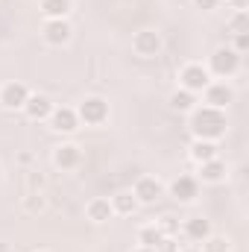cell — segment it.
I'll return each instance as SVG.
<instances>
[{
  "mask_svg": "<svg viewBox=\"0 0 249 252\" xmlns=\"http://www.w3.org/2000/svg\"><path fill=\"white\" fill-rule=\"evenodd\" d=\"M196 106V94H190V91H185V88H176L173 94H170V109L173 112H190Z\"/></svg>",
  "mask_w": 249,
  "mask_h": 252,
  "instance_id": "44dd1931",
  "label": "cell"
},
{
  "mask_svg": "<svg viewBox=\"0 0 249 252\" xmlns=\"http://www.w3.org/2000/svg\"><path fill=\"white\" fill-rule=\"evenodd\" d=\"M76 118H79V124H85V126H103L109 121V100L100 97V94L85 97L76 106Z\"/></svg>",
  "mask_w": 249,
  "mask_h": 252,
  "instance_id": "3957f363",
  "label": "cell"
},
{
  "mask_svg": "<svg viewBox=\"0 0 249 252\" xmlns=\"http://www.w3.org/2000/svg\"><path fill=\"white\" fill-rule=\"evenodd\" d=\"M238 56H244L249 50V32H232V44H229Z\"/></svg>",
  "mask_w": 249,
  "mask_h": 252,
  "instance_id": "d4e9b609",
  "label": "cell"
},
{
  "mask_svg": "<svg viewBox=\"0 0 249 252\" xmlns=\"http://www.w3.org/2000/svg\"><path fill=\"white\" fill-rule=\"evenodd\" d=\"M187 129L193 138H202V141H217L226 135L229 129V118L226 112L220 109H211V106H193L187 112Z\"/></svg>",
  "mask_w": 249,
  "mask_h": 252,
  "instance_id": "6da1fadb",
  "label": "cell"
},
{
  "mask_svg": "<svg viewBox=\"0 0 249 252\" xmlns=\"http://www.w3.org/2000/svg\"><path fill=\"white\" fill-rule=\"evenodd\" d=\"M47 126L53 132H59V135H73L82 124L76 118V109H70V106H53V112L47 118Z\"/></svg>",
  "mask_w": 249,
  "mask_h": 252,
  "instance_id": "30bf717a",
  "label": "cell"
},
{
  "mask_svg": "<svg viewBox=\"0 0 249 252\" xmlns=\"http://www.w3.org/2000/svg\"><path fill=\"white\" fill-rule=\"evenodd\" d=\"M170 196L176 199V202H193L196 196H199V179L196 176H190V173H182V176H176L170 185Z\"/></svg>",
  "mask_w": 249,
  "mask_h": 252,
  "instance_id": "8fae6325",
  "label": "cell"
},
{
  "mask_svg": "<svg viewBox=\"0 0 249 252\" xmlns=\"http://www.w3.org/2000/svg\"><path fill=\"white\" fill-rule=\"evenodd\" d=\"M109 202H112V211L115 214H121V217H132L135 211H138V199L132 196V190H115L112 196H109Z\"/></svg>",
  "mask_w": 249,
  "mask_h": 252,
  "instance_id": "ac0fdd59",
  "label": "cell"
},
{
  "mask_svg": "<svg viewBox=\"0 0 249 252\" xmlns=\"http://www.w3.org/2000/svg\"><path fill=\"white\" fill-rule=\"evenodd\" d=\"M21 112H24L30 121H47L50 112H53V100H50L47 94H30Z\"/></svg>",
  "mask_w": 249,
  "mask_h": 252,
  "instance_id": "9a60e30c",
  "label": "cell"
},
{
  "mask_svg": "<svg viewBox=\"0 0 249 252\" xmlns=\"http://www.w3.org/2000/svg\"><path fill=\"white\" fill-rule=\"evenodd\" d=\"M179 252H199V247H193V244H190V250H179Z\"/></svg>",
  "mask_w": 249,
  "mask_h": 252,
  "instance_id": "d6a6232c",
  "label": "cell"
},
{
  "mask_svg": "<svg viewBox=\"0 0 249 252\" xmlns=\"http://www.w3.org/2000/svg\"><path fill=\"white\" fill-rule=\"evenodd\" d=\"M0 252H12V247H9L6 241H0Z\"/></svg>",
  "mask_w": 249,
  "mask_h": 252,
  "instance_id": "1f68e13d",
  "label": "cell"
},
{
  "mask_svg": "<svg viewBox=\"0 0 249 252\" xmlns=\"http://www.w3.org/2000/svg\"><path fill=\"white\" fill-rule=\"evenodd\" d=\"M24 208H27V214H41V211L47 208L44 193H41V190H30V193L24 196Z\"/></svg>",
  "mask_w": 249,
  "mask_h": 252,
  "instance_id": "7402d4cb",
  "label": "cell"
},
{
  "mask_svg": "<svg viewBox=\"0 0 249 252\" xmlns=\"http://www.w3.org/2000/svg\"><path fill=\"white\" fill-rule=\"evenodd\" d=\"M199 170H196V179L199 182H205V185H220V182H226V176H229V164L217 156V158H208V161H202V164H196Z\"/></svg>",
  "mask_w": 249,
  "mask_h": 252,
  "instance_id": "4fadbf2b",
  "label": "cell"
},
{
  "mask_svg": "<svg viewBox=\"0 0 249 252\" xmlns=\"http://www.w3.org/2000/svg\"><path fill=\"white\" fill-rule=\"evenodd\" d=\"M232 103H235V88L226 79H211L208 88L202 91V106H211V109L226 112Z\"/></svg>",
  "mask_w": 249,
  "mask_h": 252,
  "instance_id": "277c9868",
  "label": "cell"
},
{
  "mask_svg": "<svg viewBox=\"0 0 249 252\" xmlns=\"http://www.w3.org/2000/svg\"><path fill=\"white\" fill-rule=\"evenodd\" d=\"M85 217H88L91 223H97V226L109 223V220L115 217L112 202H109L106 196H94V199H88V202H85Z\"/></svg>",
  "mask_w": 249,
  "mask_h": 252,
  "instance_id": "2e32d148",
  "label": "cell"
},
{
  "mask_svg": "<svg viewBox=\"0 0 249 252\" xmlns=\"http://www.w3.org/2000/svg\"><path fill=\"white\" fill-rule=\"evenodd\" d=\"M208 82H211V73H208L205 64H199V62H190L179 70V88H185V91L196 94V97L208 88Z\"/></svg>",
  "mask_w": 249,
  "mask_h": 252,
  "instance_id": "5b68a950",
  "label": "cell"
},
{
  "mask_svg": "<svg viewBox=\"0 0 249 252\" xmlns=\"http://www.w3.org/2000/svg\"><path fill=\"white\" fill-rule=\"evenodd\" d=\"M158 226H161V232H164V238H173V235H179V220L176 217H170V214H164L161 220H156Z\"/></svg>",
  "mask_w": 249,
  "mask_h": 252,
  "instance_id": "cb8c5ba5",
  "label": "cell"
},
{
  "mask_svg": "<svg viewBox=\"0 0 249 252\" xmlns=\"http://www.w3.org/2000/svg\"><path fill=\"white\" fill-rule=\"evenodd\" d=\"M187 156H190V161H193V164H202V161H208V158H217V156H220V150H217V141L193 138V141H190V147H187Z\"/></svg>",
  "mask_w": 249,
  "mask_h": 252,
  "instance_id": "e0dca14e",
  "label": "cell"
},
{
  "mask_svg": "<svg viewBox=\"0 0 249 252\" xmlns=\"http://www.w3.org/2000/svg\"><path fill=\"white\" fill-rule=\"evenodd\" d=\"M241 59L244 56H238L229 44H223V47H217L211 56H208V73L211 76H217V79H229V76H235L238 70H241Z\"/></svg>",
  "mask_w": 249,
  "mask_h": 252,
  "instance_id": "7a4b0ae2",
  "label": "cell"
},
{
  "mask_svg": "<svg viewBox=\"0 0 249 252\" xmlns=\"http://www.w3.org/2000/svg\"><path fill=\"white\" fill-rule=\"evenodd\" d=\"M18 161H21V164H30V161H32V153H21Z\"/></svg>",
  "mask_w": 249,
  "mask_h": 252,
  "instance_id": "f546056e",
  "label": "cell"
},
{
  "mask_svg": "<svg viewBox=\"0 0 249 252\" xmlns=\"http://www.w3.org/2000/svg\"><path fill=\"white\" fill-rule=\"evenodd\" d=\"M53 164L62 170V173H70L82 164V147L79 144H59L53 150Z\"/></svg>",
  "mask_w": 249,
  "mask_h": 252,
  "instance_id": "7c38bea8",
  "label": "cell"
},
{
  "mask_svg": "<svg viewBox=\"0 0 249 252\" xmlns=\"http://www.w3.org/2000/svg\"><path fill=\"white\" fill-rule=\"evenodd\" d=\"M0 179H3V167H0Z\"/></svg>",
  "mask_w": 249,
  "mask_h": 252,
  "instance_id": "836d02e7",
  "label": "cell"
},
{
  "mask_svg": "<svg viewBox=\"0 0 249 252\" xmlns=\"http://www.w3.org/2000/svg\"><path fill=\"white\" fill-rule=\"evenodd\" d=\"M161 241H164V232H161V226L153 220V223H144L141 229H138V247H150V250H158L161 247Z\"/></svg>",
  "mask_w": 249,
  "mask_h": 252,
  "instance_id": "d6986e66",
  "label": "cell"
},
{
  "mask_svg": "<svg viewBox=\"0 0 249 252\" xmlns=\"http://www.w3.org/2000/svg\"><path fill=\"white\" fill-rule=\"evenodd\" d=\"M182 235H185L193 247H199V244H202L208 235H214V229H211V220H208V217H199V214L187 217L185 223H182Z\"/></svg>",
  "mask_w": 249,
  "mask_h": 252,
  "instance_id": "5bb4252c",
  "label": "cell"
},
{
  "mask_svg": "<svg viewBox=\"0 0 249 252\" xmlns=\"http://www.w3.org/2000/svg\"><path fill=\"white\" fill-rule=\"evenodd\" d=\"M132 252H158V250H150V247H135Z\"/></svg>",
  "mask_w": 249,
  "mask_h": 252,
  "instance_id": "4dcf8cb0",
  "label": "cell"
},
{
  "mask_svg": "<svg viewBox=\"0 0 249 252\" xmlns=\"http://www.w3.org/2000/svg\"><path fill=\"white\" fill-rule=\"evenodd\" d=\"M44 188V176L41 173H30V190H41Z\"/></svg>",
  "mask_w": 249,
  "mask_h": 252,
  "instance_id": "83f0119b",
  "label": "cell"
},
{
  "mask_svg": "<svg viewBox=\"0 0 249 252\" xmlns=\"http://www.w3.org/2000/svg\"><path fill=\"white\" fill-rule=\"evenodd\" d=\"M232 32H249V12H235V18L229 21Z\"/></svg>",
  "mask_w": 249,
  "mask_h": 252,
  "instance_id": "484cf974",
  "label": "cell"
},
{
  "mask_svg": "<svg viewBox=\"0 0 249 252\" xmlns=\"http://www.w3.org/2000/svg\"><path fill=\"white\" fill-rule=\"evenodd\" d=\"M199 252H229V238H223V235H208V238L199 244Z\"/></svg>",
  "mask_w": 249,
  "mask_h": 252,
  "instance_id": "603a6c76",
  "label": "cell"
},
{
  "mask_svg": "<svg viewBox=\"0 0 249 252\" xmlns=\"http://www.w3.org/2000/svg\"><path fill=\"white\" fill-rule=\"evenodd\" d=\"M220 6V0H193V9H202V12H214Z\"/></svg>",
  "mask_w": 249,
  "mask_h": 252,
  "instance_id": "4316f807",
  "label": "cell"
},
{
  "mask_svg": "<svg viewBox=\"0 0 249 252\" xmlns=\"http://www.w3.org/2000/svg\"><path fill=\"white\" fill-rule=\"evenodd\" d=\"M235 12H249V0H226Z\"/></svg>",
  "mask_w": 249,
  "mask_h": 252,
  "instance_id": "f1b7e54d",
  "label": "cell"
},
{
  "mask_svg": "<svg viewBox=\"0 0 249 252\" xmlns=\"http://www.w3.org/2000/svg\"><path fill=\"white\" fill-rule=\"evenodd\" d=\"M132 196L138 199V205H156L161 196H164V182L158 176H138L135 185H132Z\"/></svg>",
  "mask_w": 249,
  "mask_h": 252,
  "instance_id": "8992f818",
  "label": "cell"
},
{
  "mask_svg": "<svg viewBox=\"0 0 249 252\" xmlns=\"http://www.w3.org/2000/svg\"><path fill=\"white\" fill-rule=\"evenodd\" d=\"M41 38H44V44H50V47H64V44L73 38V27H70L67 18L44 21V24H41Z\"/></svg>",
  "mask_w": 249,
  "mask_h": 252,
  "instance_id": "52a82bcc",
  "label": "cell"
},
{
  "mask_svg": "<svg viewBox=\"0 0 249 252\" xmlns=\"http://www.w3.org/2000/svg\"><path fill=\"white\" fill-rule=\"evenodd\" d=\"M73 9V0H41L38 12L44 15V21H56V18H67Z\"/></svg>",
  "mask_w": 249,
  "mask_h": 252,
  "instance_id": "ffe728a7",
  "label": "cell"
},
{
  "mask_svg": "<svg viewBox=\"0 0 249 252\" xmlns=\"http://www.w3.org/2000/svg\"><path fill=\"white\" fill-rule=\"evenodd\" d=\"M30 94H32V91H30L24 82H3V85H0V109H6V112H21Z\"/></svg>",
  "mask_w": 249,
  "mask_h": 252,
  "instance_id": "9c48e42d",
  "label": "cell"
},
{
  "mask_svg": "<svg viewBox=\"0 0 249 252\" xmlns=\"http://www.w3.org/2000/svg\"><path fill=\"white\" fill-rule=\"evenodd\" d=\"M161 47H164V41H161V32H156V30H138V32L132 35V50H135L138 56H144V59L158 56Z\"/></svg>",
  "mask_w": 249,
  "mask_h": 252,
  "instance_id": "ba28073f",
  "label": "cell"
}]
</instances>
